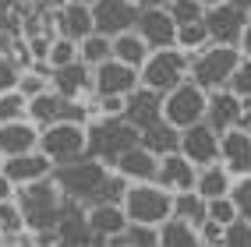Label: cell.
Instances as JSON below:
<instances>
[{
    "label": "cell",
    "instance_id": "6da1fadb",
    "mask_svg": "<svg viewBox=\"0 0 251 247\" xmlns=\"http://www.w3.org/2000/svg\"><path fill=\"white\" fill-rule=\"evenodd\" d=\"M14 202L22 205L25 229L43 233V229H53L60 223V187L53 184V177L14 187Z\"/></svg>",
    "mask_w": 251,
    "mask_h": 247
},
{
    "label": "cell",
    "instance_id": "7a4b0ae2",
    "mask_svg": "<svg viewBox=\"0 0 251 247\" xmlns=\"http://www.w3.org/2000/svg\"><path fill=\"white\" fill-rule=\"evenodd\" d=\"M241 64V49L237 46H223V43H205L202 49L191 53V67L188 78L195 85H202L205 92L226 89V81L233 74V67Z\"/></svg>",
    "mask_w": 251,
    "mask_h": 247
},
{
    "label": "cell",
    "instance_id": "3957f363",
    "mask_svg": "<svg viewBox=\"0 0 251 247\" xmlns=\"http://www.w3.org/2000/svg\"><path fill=\"white\" fill-rule=\"evenodd\" d=\"M85 138H89V156L113 166V159L124 148L138 145V127H131L124 117H92L85 124Z\"/></svg>",
    "mask_w": 251,
    "mask_h": 247
},
{
    "label": "cell",
    "instance_id": "277c9868",
    "mask_svg": "<svg viewBox=\"0 0 251 247\" xmlns=\"http://www.w3.org/2000/svg\"><path fill=\"white\" fill-rule=\"evenodd\" d=\"M188 67H191V53H184L180 46L152 49V53L145 57V64L138 67V85L163 95V92H170L174 85H180V81L188 78Z\"/></svg>",
    "mask_w": 251,
    "mask_h": 247
},
{
    "label": "cell",
    "instance_id": "5b68a950",
    "mask_svg": "<svg viewBox=\"0 0 251 247\" xmlns=\"http://www.w3.org/2000/svg\"><path fill=\"white\" fill-rule=\"evenodd\" d=\"M110 173L106 162H99L92 156H81L75 162H68V166H57L53 170V184L60 187L64 198H71V202H81V205H92L96 202V191L99 184H103V177Z\"/></svg>",
    "mask_w": 251,
    "mask_h": 247
},
{
    "label": "cell",
    "instance_id": "8992f818",
    "mask_svg": "<svg viewBox=\"0 0 251 247\" xmlns=\"http://www.w3.org/2000/svg\"><path fill=\"white\" fill-rule=\"evenodd\" d=\"M124 212L127 223H145V226H159L174 216V194L159 187L156 180H142V184H127L124 194Z\"/></svg>",
    "mask_w": 251,
    "mask_h": 247
},
{
    "label": "cell",
    "instance_id": "52a82bcc",
    "mask_svg": "<svg viewBox=\"0 0 251 247\" xmlns=\"http://www.w3.org/2000/svg\"><path fill=\"white\" fill-rule=\"evenodd\" d=\"M205 106H209V92L202 85H195L191 78H184L180 85H174L170 92H163V99H159L163 120L170 127H177V131L205 120Z\"/></svg>",
    "mask_w": 251,
    "mask_h": 247
},
{
    "label": "cell",
    "instance_id": "ba28073f",
    "mask_svg": "<svg viewBox=\"0 0 251 247\" xmlns=\"http://www.w3.org/2000/svg\"><path fill=\"white\" fill-rule=\"evenodd\" d=\"M39 152L53 162V166H68V162L89 156V138H85V124H50L39 131Z\"/></svg>",
    "mask_w": 251,
    "mask_h": 247
},
{
    "label": "cell",
    "instance_id": "9c48e42d",
    "mask_svg": "<svg viewBox=\"0 0 251 247\" xmlns=\"http://www.w3.org/2000/svg\"><path fill=\"white\" fill-rule=\"evenodd\" d=\"M25 117L43 131V127L60 124V120L89 124V120H92V113H89V106H85V99H64V95H57L53 89H46V92H39V95H32V99H28Z\"/></svg>",
    "mask_w": 251,
    "mask_h": 247
},
{
    "label": "cell",
    "instance_id": "30bf717a",
    "mask_svg": "<svg viewBox=\"0 0 251 247\" xmlns=\"http://www.w3.org/2000/svg\"><path fill=\"white\" fill-rule=\"evenodd\" d=\"M202 22L209 28V39L212 43H223V46H237L241 43V32L248 25V11L237 4V0H226L220 7H205Z\"/></svg>",
    "mask_w": 251,
    "mask_h": 247
},
{
    "label": "cell",
    "instance_id": "8fae6325",
    "mask_svg": "<svg viewBox=\"0 0 251 247\" xmlns=\"http://www.w3.org/2000/svg\"><path fill=\"white\" fill-rule=\"evenodd\" d=\"M177 152L188 162H195V166H212V162H220V135H216L205 120H198V124L180 131V148Z\"/></svg>",
    "mask_w": 251,
    "mask_h": 247
},
{
    "label": "cell",
    "instance_id": "7c38bea8",
    "mask_svg": "<svg viewBox=\"0 0 251 247\" xmlns=\"http://www.w3.org/2000/svg\"><path fill=\"white\" fill-rule=\"evenodd\" d=\"M138 4L135 0H96L92 4V18H96V32H103V36H121V32L135 28L138 22Z\"/></svg>",
    "mask_w": 251,
    "mask_h": 247
},
{
    "label": "cell",
    "instance_id": "4fadbf2b",
    "mask_svg": "<svg viewBox=\"0 0 251 247\" xmlns=\"http://www.w3.org/2000/svg\"><path fill=\"white\" fill-rule=\"evenodd\" d=\"M135 32L149 43V49L177 46V22L170 18V11H166L163 4L142 7V11H138V22H135Z\"/></svg>",
    "mask_w": 251,
    "mask_h": 247
},
{
    "label": "cell",
    "instance_id": "5bb4252c",
    "mask_svg": "<svg viewBox=\"0 0 251 247\" xmlns=\"http://www.w3.org/2000/svg\"><path fill=\"white\" fill-rule=\"evenodd\" d=\"M138 89V71L127 67L121 60H103L99 67H92V92L96 95H131Z\"/></svg>",
    "mask_w": 251,
    "mask_h": 247
},
{
    "label": "cell",
    "instance_id": "9a60e30c",
    "mask_svg": "<svg viewBox=\"0 0 251 247\" xmlns=\"http://www.w3.org/2000/svg\"><path fill=\"white\" fill-rule=\"evenodd\" d=\"M53 162H50L39 148H32V152H22V156H7V159H0V173H4L14 187H22V184H32V180H46V177H53Z\"/></svg>",
    "mask_w": 251,
    "mask_h": 247
},
{
    "label": "cell",
    "instance_id": "2e32d148",
    "mask_svg": "<svg viewBox=\"0 0 251 247\" xmlns=\"http://www.w3.org/2000/svg\"><path fill=\"white\" fill-rule=\"evenodd\" d=\"M248 110V103L241 95H233L230 89H216L209 92V106H205V124L216 131V135H223L230 127H241V113Z\"/></svg>",
    "mask_w": 251,
    "mask_h": 247
},
{
    "label": "cell",
    "instance_id": "e0dca14e",
    "mask_svg": "<svg viewBox=\"0 0 251 247\" xmlns=\"http://www.w3.org/2000/svg\"><path fill=\"white\" fill-rule=\"evenodd\" d=\"M50 89L64 99H89L92 95V67L89 64H64V67L50 71Z\"/></svg>",
    "mask_w": 251,
    "mask_h": 247
},
{
    "label": "cell",
    "instance_id": "ac0fdd59",
    "mask_svg": "<svg viewBox=\"0 0 251 247\" xmlns=\"http://www.w3.org/2000/svg\"><path fill=\"white\" fill-rule=\"evenodd\" d=\"M220 162L230 170V177L251 173V135L241 127H230L220 135Z\"/></svg>",
    "mask_w": 251,
    "mask_h": 247
},
{
    "label": "cell",
    "instance_id": "d6986e66",
    "mask_svg": "<svg viewBox=\"0 0 251 247\" xmlns=\"http://www.w3.org/2000/svg\"><path fill=\"white\" fill-rule=\"evenodd\" d=\"M195 177H198V166H195V162H188L180 152H166V156H159V162H156V184L166 187L170 194L191 191V187H195Z\"/></svg>",
    "mask_w": 251,
    "mask_h": 247
},
{
    "label": "cell",
    "instance_id": "ffe728a7",
    "mask_svg": "<svg viewBox=\"0 0 251 247\" xmlns=\"http://www.w3.org/2000/svg\"><path fill=\"white\" fill-rule=\"evenodd\" d=\"M156 162H159L156 152H149L145 145H131L113 159L110 170H117L127 184H142V180H156Z\"/></svg>",
    "mask_w": 251,
    "mask_h": 247
},
{
    "label": "cell",
    "instance_id": "44dd1931",
    "mask_svg": "<svg viewBox=\"0 0 251 247\" xmlns=\"http://www.w3.org/2000/svg\"><path fill=\"white\" fill-rule=\"evenodd\" d=\"M53 28H57V36L81 43L89 32H96L92 7H89V4H78V0H68V4H64V7L53 14Z\"/></svg>",
    "mask_w": 251,
    "mask_h": 247
},
{
    "label": "cell",
    "instance_id": "7402d4cb",
    "mask_svg": "<svg viewBox=\"0 0 251 247\" xmlns=\"http://www.w3.org/2000/svg\"><path fill=\"white\" fill-rule=\"evenodd\" d=\"M32 148H39V127L32 124L28 117L0 124V159L32 152Z\"/></svg>",
    "mask_w": 251,
    "mask_h": 247
},
{
    "label": "cell",
    "instance_id": "603a6c76",
    "mask_svg": "<svg viewBox=\"0 0 251 247\" xmlns=\"http://www.w3.org/2000/svg\"><path fill=\"white\" fill-rule=\"evenodd\" d=\"M159 92H152V89H135L127 95V106H124V120L131 124V127H138V131H145V127H152L156 120H163V110H159Z\"/></svg>",
    "mask_w": 251,
    "mask_h": 247
},
{
    "label": "cell",
    "instance_id": "cb8c5ba5",
    "mask_svg": "<svg viewBox=\"0 0 251 247\" xmlns=\"http://www.w3.org/2000/svg\"><path fill=\"white\" fill-rule=\"evenodd\" d=\"M85 226H89V233H96L99 240H106V237L121 233V229L127 226V212L117 202H96V205L85 208Z\"/></svg>",
    "mask_w": 251,
    "mask_h": 247
},
{
    "label": "cell",
    "instance_id": "d4e9b609",
    "mask_svg": "<svg viewBox=\"0 0 251 247\" xmlns=\"http://www.w3.org/2000/svg\"><path fill=\"white\" fill-rule=\"evenodd\" d=\"M110 46H113V60H121V64H127V67H135V71L145 64V57L152 53V49H149V43L138 36L135 28H127V32H121V36H113Z\"/></svg>",
    "mask_w": 251,
    "mask_h": 247
},
{
    "label": "cell",
    "instance_id": "484cf974",
    "mask_svg": "<svg viewBox=\"0 0 251 247\" xmlns=\"http://www.w3.org/2000/svg\"><path fill=\"white\" fill-rule=\"evenodd\" d=\"M230 184H233V177L230 170L223 166V162H212V166H198V177H195V191L205 198H223L230 194Z\"/></svg>",
    "mask_w": 251,
    "mask_h": 247
},
{
    "label": "cell",
    "instance_id": "4316f807",
    "mask_svg": "<svg viewBox=\"0 0 251 247\" xmlns=\"http://www.w3.org/2000/svg\"><path fill=\"white\" fill-rule=\"evenodd\" d=\"M138 145H145L149 152H156V156L177 152V148H180V131H177V127H170L166 120H156L152 127L138 131Z\"/></svg>",
    "mask_w": 251,
    "mask_h": 247
},
{
    "label": "cell",
    "instance_id": "83f0119b",
    "mask_svg": "<svg viewBox=\"0 0 251 247\" xmlns=\"http://www.w3.org/2000/svg\"><path fill=\"white\" fill-rule=\"evenodd\" d=\"M159 247H202L198 226H191V223L170 216L166 223H159Z\"/></svg>",
    "mask_w": 251,
    "mask_h": 247
},
{
    "label": "cell",
    "instance_id": "f1b7e54d",
    "mask_svg": "<svg viewBox=\"0 0 251 247\" xmlns=\"http://www.w3.org/2000/svg\"><path fill=\"white\" fill-rule=\"evenodd\" d=\"M110 247H159V226H145V223H127L121 233L106 237Z\"/></svg>",
    "mask_w": 251,
    "mask_h": 247
},
{
    "label": "cell",
    "instance_id": "f546056e",
    "mask_svg": "<svg viewBox=\"0 0 251 247\" xmlns=\"http://www.w3.org/2000/svg\"><path fill=\"white\" fill-rule=\"evenodd\" d=\"M205 208H209V202H205L195 187L174 194V216L184 219V223H191V226H202V223H205Z\"/></svg>",
    "mask_w": 251,
    "mask_h": 247
},
{
    "label": "cell",
    "instance_id": "4dcf8cb0",
    "mask_svg": "<svg viewBox=\"0 0 251 247\" xmlns=\"http://www.w3.org/2000/svg\"><path fill=\"white\" fill-rule=\"evenodd\" d=\"M113 57V46H110V36H103V32H89L85 39L78 43V60L89 64V67H99L103 60Z\"/></svg>",
    "mask_w": 251,
    "mask_h": 247
},
{
    "label": "cell",
    "instance_id": "1f68e13d",
    "mask_svg": "<svg viewBox=\"0 0 251 247\" xmlns=\"http://www.w3.org/2000/svg\"><path fill=\"white\" fill-rule=\"evenodd\" d=\"M205 43H212V39H209V28H205L202 18H198V22H184V25H177V46L184 49V53H195V49H202Z\"/></svg>",
    "mask_w": 251,
    "mask_h": 247
},
{
    "label": "cell",
    "instance_id": "d6a6232c",
    "mask_svg": "<svg viewBox=\"0 0 251 247\" xmlns=\"http://www.w3.org/2000/svg\"><path fill=\"white\" fill-rule=\"evenodd\" d=\"M25 233V216H22V205L7 198L0 202V237H22Z\"/></svg>",
    "mask_w": 251,
    "mask_h": 247
},
{
    "label": "cell",
    "instance_id": "836d02e7",
    "mask_svg": "<svg viewBox=\"0 0 251 247\" xmlns=\"http://www.w3.org/2000/svg\"><path fill=\"white\" fill-rule=\"evenodd\" d=\"M75 60H78V43H75V39H64V36H53V39H50V53H46L50 71H53V67H64V64H75Z\"/></svg>",
    "mask_w": 251,
    "mask_h": 247
},
{
    "label": "cell",
    "instance_id": "e575fe53",
    "mask_svg": "<svg viewBox=\"0 0 251 247\" xmlns=\"http://www.w3.org/2000/svg\"><path fill=\"white\" fill-rule=\"evenodd\" d=\"M85 106L92 117H124V106H127V99L124 95H89L85 99Z\"/></svg>",
    "mask_w": 251,
    "mask_h": 247
},
{
    "label": "cell",
    "instance_id": "d590c367",
    "mask_svg": "<svg viewBox=\"0 0 251 247\" xmlns=\"http://www.w3.org/2000/svg\"><path fill=\"white\" fill-rule=\"evenodd\" d=\"M230 202L237 208V219L251 223V173L248 177H233L230 184Z\"/></svg>",
    "mask_w": 251,
    "mask_h": 247
},
{
    "label": "cell",
    "instance_id": "8d00e7d4",
    "mask_svg": "<svg viewBox=\"0 0 251 247\" xmlns=\"http://www.w3.org/2000/svg\"><path fill=\"white\" fill-rule=\"evenodd\" d=\"M124 194H127V180L117 173V170H110V173L103 177V184H99V191H96V202H117V205H121ZM96 202H92V205H96Z\"/></svg>",
    "mask_w": 251,
    "mask_h": 247
},
{
    "label": "cell",
    "instance_id": "74e56055",
    "mask_svg": "<svg viewBox=\"0 0 251 247\" xmlns=\"http://www.w3.org/2000/svg\"><path fill=\"white\" fill-rule=\"evenodd\" d=\"M25 110H28V99H25L18 89L0 92V124H7V120H22V117H25Z\"/></svg>",
    "mask_w": 251,
    "mask_h": 247
},
{
    "label": "cell",
    "instance_id": "f35d334b",
    "mask_svg": "<svg viewBox=\"0 0 251 247\" xmlns=\"http://www.w3.org/2000/svg\"><path fill=\"white\" fill-rule=\"evenodd\" d=\"M226 89L233 95H241L244 103H251V57H241V64L233 67V74L226 81Z\"/></svg>",
    "mask_w": 251,
    "mask_h": 247
},
{
    "label": "cell",
    "instance_id": "ab89813d",
    "mask_svg": "<svg viewBox=\"0 0 251 247\" xmlns=\"http://www.w3.org/2000/svg\"><path fill=\"white\" fill-rule=\"evenodd\" d=\"M163 7L170 11V18H174L177 25H184V22H198V18L205 14V7L198 4V0H166Z\"/></svg>",
    "mask_w": 251,
    "mask_h": 247
},
{
    "label": "cell",
    "instance_id": "60d3db41",
    "mask_svg": "<svg viewBox=\"0 0 251 247\" xmlns=\"http://www.w3.org/2000/svg\"><path fill=\"white\" fill-rule=\"evenodd\" d=\"M205 219H212V223H220V226H230L233 219H237V208H233V202H230V194H223V198H209Z\"/></svg>",
    "mask_w": 251,
    "mask_h": 247
},
{
    "label": "cell",
    "instance_id": "b9f144b4",
    "mask_svg": "<svg viewBox=\"0 0 251 247\" xmlns=\"http://www.w3.org/2000/svg\"><path fill=\"white\" fill-rule=\"evenodd\" d=\"M223 247H251V223L233 219V223L223 229Z\"/></svg>",
    "mask_w": 251,
    "mask_h": 247
},
{
    "label": "cell",
    "instance_id": "7bdbcfd3",
    "mask_svg": "<svg viewBox=\"0 0 251 247\" xmlns=\"http://www.w3.org/2000/svg\"><path fill=\"white\" fill-rule=\"evenodd\" d=\"M18 78H22V64L14 57H0V92L18 89Z\"/></svg>",
    "mask_w": 251,
    "mask_h": 247
},
{
    "label": "cell",
    "instance_id": "ee69618b",
    "mask_svg": "<svg viewBox=\"0 0 251 247\" xmlns=\"http://www.w3.org/2000/svg\"><path fill=\"white\" fill-rule=\"evenodd\" d=\"M223 229H226V226H220V223L205 219L202 226H198V237H202V247H223Z\"/></svg>",
    "mask_w": 251,
    "mask_h": 247
},
{
    "label": "cell",
    "instance_id": "f6af8a7d",
    "mask_svg": "<svg viewBox=\"0 0 251 247\" xmlns=\"http://www.w3.org/2000/svg\"><path fill=\"white\" fill-rule=\"evenodd\" d=\"M50 39H53V36H28V39H25L32 60H46V53H50Z\"/></svg>",
    "mask_w": 251,
    "mask_h": 247
},
{
    "label": "cell",
    "instance_id": "bcb514c9",
    "mask_svg": "<svg viewBox=\"0 0 251 247\" xmlns=\"http://www.w3.org/2000/svg\"><path fill=\"white\" fill-rule=\"evenodd\" d=\"M237 49H241V57H251V22H248V25H244V32H241Z\"/></svg>",
    "mask_w": 251,
    "mask_h": 247
},
{
    "label": "cell",
    "instance_id": "7dc6e473",
    "mask_svg": "<svg viewBox=\"0 0 251 247\" xmlns=\"http://www.w3.org/2000/svg\"><path fill=\"white\" fill-rule=\"evenodd\" d=\"M7 198H14V184L0 173V202H7Z\"/></svg>",
    "mask_w": 251,
    "mask_h": 247
},
{
    "label": "cell",
    "instance_id": "c3c4849f",
    "mask_svg": "<svg viewBox=\"0 0 251 247\" xmlns=\"http://www.w3.org/2000/svg\"><path fill=\"white\" fill-rule=\"evenodd\" d=\"M138 7H156V4H166V0H135Z\"/></svg>",
    "mask_w": 251,
    "mask_h": 247
},
{
    "label": "cell",
    "instance_id": "681fc988",
    "mask_svg": "<svg viewBox=\"0 0 251 247\" xmlns=\"http://www.w3.org/2000/svg\"><path fill=\"white\" fill-rule=\"evenodd\" d=\"M202 7H220V4H226V0H198Z\"/></svg>",
    "mask_w": 251,
    "mask_h": 247
},
{
    "label": "cell",
    "instance_id": "f907efd6",
    "mask_svg": "<svg viewBox=\"0 0 251 247\" xmlns=\"http://www.w3.org/2000/svg\"><path fill=\"white\" fill-rule=\"evenodd\" d=\"M78 4H89V7H92V4H96V0H78Z\"/></svg>",
    "mask_w": 251,
    "mask_h": 247
},
{
    "label": "cell",
    "instance_id": "816d5d0a",
    "mask_svg": "<svg viewBox=\"0 0 251 247\" xmlns=\"http://www.w3.org/2000/svg\"><path fill=\"white\" fill-rule=\"evenodd\" d=\"M248 22H251V7H248Z\"/></svg>",
    "mask_w": 251,
    "mask_h": 247
},
{
    "label": "cell",
    "instance_id": "f5cc1de1",
    "mask_svg": "<svg viewBox=\"0 0 251 247\" xmlns=\"http://www.w3.org/2000/svg\"><path fill=\"white\" fill-rule=\"evenodd\" d=\"M248 135H251V127H248Z\"/></svg>",
    "mask_w": 251,
    "mask_h": 247
}]
</instances>
